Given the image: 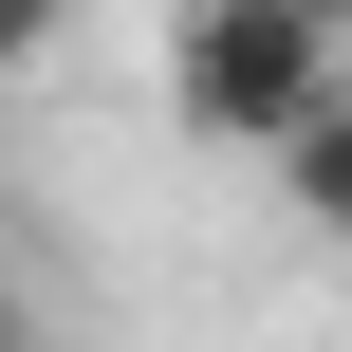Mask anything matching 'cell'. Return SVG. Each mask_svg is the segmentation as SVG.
<instances>
[{"label":"cell","instance_id":"6da1fadb","mask_svg":"<svg viewBox=\"0 0 352 352\" xmlns=\"http://www.w3.org/2000/svg\"><path fill=\"white\" fill-rule=\"evenodd\" d=\"M334 56L352 37H316L297 0H186V19H167V111H186L204 148H278V130L334 93Z\"/></svg>","mask_w":352,"mask_h":352},{"label":"cell","instance_id":"7a4b0ae2","mask_svg":"<svg viewBox=\"0 0 352 352\" xmlns=\"http://www.w3.org/2000/svg\"><path fill=\"white\" fill-rule=\"evenodd\" d=\"M260 167H278V204H297L316 241H352V93H316V111L260 148Z\"/></svg>","mask_w":352,"mask_h":352},{"label":"cell","instance_id":"3957f363","mask_svg":"<svg viewBox=\"0 0 352 352\" xmlns=\"http://www.w3.org/2000/svg\"><path fill=\"white\" fill-rule=\"evenodd\" d=\"M56 37H74V0H0V93H19V74H37Z\"/></svg>","mask_w":352,"mask_h":352},{"label":"cell","instance_id":"277c9868","mask_svg":"<svg viewBox=\"0 0 352 352\" xmlns=\"http://www.w3.org/2000/svg\"><path fill=\"white\" fill-rule=\"evenodd\" d=\"M297 19H316V37H352V0H297Z\"/></svg>","mask_w":352,"mask_h":352}]
</instances>
